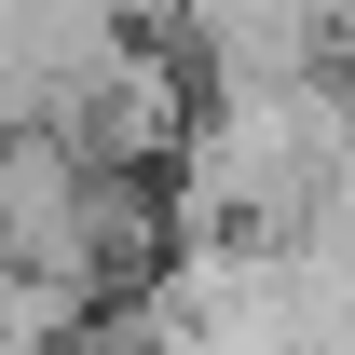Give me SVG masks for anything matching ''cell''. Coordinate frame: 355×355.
Instances as JSON below:
<instances>
[{
	"instance_id": "cell-3",
	"label": "cell",
	"mask_w": 355,
	"mask_h": 355,
	"mask_svg": "<svg viewBox=\"0 0 355 355\" xmlns=\"http://www.w3.org/2000/svg\"><path fill=\"white\" fill-rule=\"evenodd\" d=\"M178 42L205 83H287V69L355 83V0H178Z\"/></svg>"
},
{
	"instance_id": "cell-1",
	"label": "cell",
	"mask_w": 355,
	"mask_h": 355,
	"mask_svg": "<svg viewBox=\"0 0 355 355\" xmlns=\"http://www.w3.org/2000/svg\"><path fill=\"white\" fill-rule=\"evenodd\" d=\"M164 164H178L191 232H246V246L314 232L355 191V83H328V69H287V83H191Z\"/></svg>"
},
{
	"instance_id": "cell-4",
	"label": "cell",
	"mask_w": 355,
	"mask_h": 355,
	"mask_svg": "<svg viewBox=\"0 0 355 355\" xmlns=\"http://www.w3.org/2000/svg\"><path fill=\"white\" fill-rule=\"evenodd\" d=\"M96 301H69V287H42L28 260H0V355H83Z\"/></svg>"
},
{
	"instance_id": "cell-2",
	"label": "cell",
	"mask_w": 355,
	"mask_h": 355,
	"mask_svg": "<svg viewBox=\"0 0 355 355\" xmlns=\"http://www.w3.org/2000/svg\"><path fill=\"white\" fill-rule=\"evenodd\" d=\"M0 137H69V150L150 164L178 137V83L150 69V28L96 0H0Z\"/></svg>"
},
{
	"instance_id": "cell-5",
	"label": "cell",
	"mask_w": 355,
	"mask_h": 355,
	"mask_svg": "<svg viewBox=\"0 0 355 355\" xmlns=\"http://www.w3.org/2000/svg\"><path fill=\"white\" fill-rule=\"evenodd\" d=\"M96 14H123V28H178V0H96Z\"/></svg>"
}]
</instances>
